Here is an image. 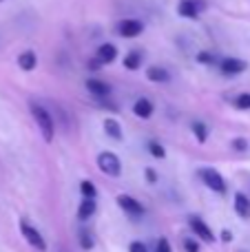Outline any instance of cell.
I'll return each instance as SVG.
<instances>
[{"mask_svg": "<svg viewBox=\"0 0 250 252\" xmlns=\"http://www.w3.org/2000/svg\"><path fill=\"white\" fill-rule=\"evenodd\" d=\"M197 60L199 62H202V64H217V62H219V58H217V53H213V51H202V53H199V56H197ZM219 64H221V62H219Z\"/></svg>", "mask_w": 250, "mask_h": 252, "instance_id": "44dd1931", "label": "cell"}, {"mask_svg": "<svg viewBox=\"0 0 250 252\" xmlns=\"http://www.w3.org/2000/svg\"><path fill=\"white\" fill-rule=\"evenodd\" d=\"M35 64H38V58H35V51H22L20 56H18V66H20L22 71H33Z\"/></svg>", "mask_w": 250, "mask_h": 252, "instance_id": "9a60e30c", "label": "cell"}, {"mask_svg": "<svg viewBox=\"0 0 250 252\" xmlns=\"http://www.w3.org/2000/svg\"><path fill=\"white\" fill-rule=\"evenodd\" d=\"M118 206L128 215V217H142L144 215V206L131 195H118Z\"/></svg>", "mask_w": 250, "mask_h": 252, "instance_id": "8992f818", "label": "cell"}, {"mask_svg": "<svg viewBox=\"0 0 250 252\" xmlns=\"http://www.w3.org/2000/svg\"><path fill=\"white\" fill-rule=\"evenodd\" d=\"M87 89L89 93H93L95 95V100H102V97H106L111 93V87L106 82H100V80H89L87 82Z\"/></svg>", "mask_w": 250, "mask_h": 252, "instance_id": "4fadbf2b", "label": "cell"}, {"mask_svg": "<svg viewBox=\"0 0 250 252\" xmlns=\"http://www.w3.org/2000/svg\"><path fill=\"white\" fill-rule=\"evenodd\" d=\"M80 192H82V197H87V199H95V195H97L95 184L89 182V179H84V182L80 184Z\"/></svg>", "mask_w": 250, "mask_h": 252, "instance_id": "d6986e66", "label": "cell"}, {"mask_svg": "<svg viewBox=\"0 0 250 252\" xmlns=\"http://www.w3.org/2000/svg\"><path fill=\"white\" fill-rule=\"evenodd\" d=\"M104 130L106 135H109L111 139H115V142H120L122 139V126H120V122H115V120H106L104 122Z\"/></svg>", "mask_w": 250, "mask_h": 252, "instance_id": "ac0fdd59", "label": "cell"}, {"mask_svg": "<svg viewBox=\"0 0 250 252\" xmlns=\"http://www.w3.org/2000/svg\"><path fill=\"white\" fill-rule=\"evenodd\" d=\"M233 148L242 153V151H246V148H248V142L244 137H237V139H233Z\"/></svg>", "mask_w": 250, "mask_h": 252, "instance_id": "4316f807", "label": "cell"}, {"mask_svg": "<svg viewBox=\"0 0 250 252\" xmlns=\"http://www.w3.org/2000/svg\"><path fill=\"white\" fill-rule=\"evenodd\" d=\"M184 250L186 252H199V244L195 239H184Z\"/></svg>", "mask_w": 250, "mask_h": 252, "instance_id": "484cf974", "label": "cell"}, {"mask_svg": "<svg viewBox=\"0 0 250 252\" xmlns=\"http://www.w3.org/2000/svg\"><path fill=\"white\" fill-rule=\"evenodd\" d=\"M80 246H82V250H91L93 248V235L87 230H80Z\"/></svg>", "mask_w": 250, "mask_h": 252, "instance_id": "cb8c5ba5", "label": "cell"}, {"mask_svg": "<svg viewBox=\"0 0 250 252\" xmlns=\"http://www.w3.org/2000/svg\"><path fill=\"white\" fill-rule=\"evenodd\" d=\"M146 78L151 82H168V71L162 69V66H149L146 69Z\"/></svg>", "mask_w": 250, "mask_h": 252, "instance_id": "2e32d148", "label": "cell"}, {"mask_svg": "<svg viewBox=\"0 0 250 252\" xmlns=\"http://www.w3.org/2000/svg\"><path fill=\"white\" fill-rule=\"evenodd\" d=\"M29 109H31V115H33L35 124H38L40 133H42L44 142H53V135H56V122H53V118L49 115V111L44 109L42 104H35V102H31Z\"/></svg>", "mask_w": 250, "mask_h": 252, "instance_id": "6da1fadb", "label": "cell"}, {"mask_svg": "<svg viewBox=\"0 0 250 252\" xmlns=\"http://www.w3.org/2000/svg\"><path fill=\"white\" fill-rule=\"evenodd\" d=\"M219 69L224 75H239L248 69V64L244 60H239V58H226V60H221Z\"/></svg>", "mask_w": 250, "mask_h": 252, "instance_id": "9c48e42d", "label": "cell"}, {"mask_svg": "<svg viewBox=\"0 0 250 252\" xmlns=\"http://www.w3.org/2000/svg\"><path fill=\"white\" fill-rule=\"evenodd\" d=\"M233 104L237 106L239 111H250V93H242V95H237Z\"/></svg>", "mask_w": 250, "mask_h": 252, "instance_id": "7402d4cb", "label": "cell"}, {"mask_svg": "<svg viewBox=\"0 0 250 252\" xmlns=\"http://www.w3.org/2000/svg\"><path fill=\"white\" fill-rule=\"evenodd\" d=\"M208 9L206 0H180L177 4V13L182 18H199Z\"/></svg>", "mask_w": 250, "mask_h": 252, "instance_id": "277c9868", "label": "cell"}, {"mask_svg": "<svg viewBox=\"0 0 250 252\" xmlns=\"http://www.w3.org/2000/svg\"><path fill=\"white\" fill-rule=\"evenodd\" d=\"M95 199H87L84 197L82 201H80V208H78V219L80 221H87V219H91L93 215H95Z\"/></svg>", "mask_w": 250, "mask_h": 252, "instance_id": "5bb4252c", "label": "cell"}, {"mask_svg": "<svg viewBox=\"0 0 250 252\" xmlns=\"http://www.w3.org/2000/svg\"><path fill=\"white\" fill-rule=\"evenodd\" d=\"M235 213L242 219L250 217V199L246 192H235Z\"/></svg>", "mask_w": 250, "mask_h": 252, "instance_id": "30bf717a", "label": "cell"}, {"mask_svg": "<svg viewBox=\"0 0 250 252\" xmlns=\"http://www.w3.org/2000/svg\"><path fill=\"white\" fill-rule=\"evenodd\" d=\"M199 177H202V182L206 184L211 190L219 192V195H224V192H226V182H224V177H221V175L217 173L215 168H202V170H199Z\"/></svg>", "mask_w": 250, "mask_h": 252, "instance_id": "5b68a950", "label": "cell"}, {"mask_svg": "<svg viewBox=\"0 0 250 252\" xmlns=\"http://www.w3.org/2000/svg\"><path fill=\"white\" fill-rule=\"evenodd\" d=\"M128 252H149V248H146V244H142V241H133V244L128 246Z\"/></svg>", "mask_w": 250, "mask_h": 252, "instance_id": "83f0119b", "label": "cell"}, {"mask_svg": "<svg viewBox=\"0 0 250 252\" xmlns=\"http://www.w3.org/2000/svg\"><path fill=\"white\" fill-rule=\"evenodd\" d=\"M193 133H195V137H197L199 144H204L208 139V128L204 122H193Z\"/></svg>", "mask_w": 250, "mask_h": 252, "instance_id": "ffe728a7", "label": "cell"}, {"mask_svg": "<svg viewBox=\"0 0 250 252\" xmlns=\"http://www.w3.org/2000/svg\"><path fill=\"white\" fill-rule=\"evenodd\" d=\"M133 113L142 120H149L151 115H153V102L146 100V97H140V100L133 104Z\"/></svg>", "mask_w": 250, "mask_h": 252, "instance_id": "7c38bea8", "label": "cell"}, {"mask_svg": "<svg viewBox=\"0 0 250 252\" xmlns=\"http://www.w3.org/2000/svg\"><path fill=\"white\" fill-rule=\"evenodd\" d=\"M149 151H151V155L157 157V159H164V157H166L164 146H162V144H157V142H149Z\"/></svg>", "mask_w": 250, "mask_h": 252, "instance_id": "603a6c76", "label": "cell"}, {"mask_svg": "<svg viewBox=\"0 0 250 252\" xmlns=\"http://www.w3.org/2000/svg\"><path fill=\"white\" fill-rule=\"evenodd\" d=\"M142 29H144V25L140 20H133V18H126L118 25V33L122 38H137L142 33Z\"/></svg>", "mask_w": 250, "mask_h": 252, "instance_id": "ba28073f", "label": "cell"}, {"mask_svg": "<svg viewBox=\"0 0 250 252\" xmlns=\"http://www.w3.org/2000/svg\"><path fill=\"white\" fill-rule=\"evenodd\" d=\"M146 179H149L151 184L157 182V175H155V170H153V168H146Z\"/></svg>", "mask_w": 250, "mask_h": 252, "instance_id": "f1b7e54d", "label": "cell"}, {"mask_svg": "<svg viewBox=\"0 0 250 252\" xmlns=\"http://www.w3.org/2000/svg\"><path fill=\"white\" fill-rule=\"evenodd\" d=\"M155 252H173L171 250V244H168L166 237H162V239L157 241V248H155Z\"/></svg>", "mask_w": 250, "mask_h": 252, "instance_id": "d4e9b609", "label": "cell"}, {"mask_svg": "<svg viewBox=\"0 0 250 252\" xmlns=\"http://www.w3.org/2000/svg\"><path fill=\"white\" fill-rule=\"evenodd\" d=\"M0 2H4V0H0Z\"/></svg>", "mask_w": 250, "mask_h": 252, "instance_id": "4dcf8cb0", "label": "cell"}, {"mask_svg": "<svg viewBox=\"0 0 250 252\" xmlns=\"http://www.w3.org/2000/svg\"><path fill=\"white\" fill-rule=\"evenodd\" d=\"M140 64H142V51L140 49H133L128 56H124V66H126L128 71L140 69Z\"/></svg>", "mask_w": 250, "mask_h": 252, "instance_id": "e0dca14e", "label": "cell"}, {"mask_svg": "<svg viewBox=\"0 0 250 252\" xmlns=\"http://www.w3.org/2000/svg\"><path fill=\"white\" fill-rule=\"evenodd\" d=\"M20 232H22L25 241L31 246V248H35L38 252H44V250H47V241H44V237L40 235V230H35V228L31 226L27 219H20Z\"/></svg>", "mask_w": 250, "mask_h": 252, "instance_id": "3957f363", "label": "cell"}, {"mask_svg": "<svg viewBox=\"0 0 250 252\" xmlns=\"http://www.w3.org/2000/svg\"><path fill=\"white\" fill-rule=\"evenodd\" d=\"M97 168L104 175H109V177H120L122 175V161H120V157L115 153L104 151L97 155Z\"/></svg>", "mask_w": 250, "mask_h": 252, "instance_id": "7a4b0ae2", "label": "cell"}, {"mask_svg": "<svg viewBox=\"0 0 250 252\" xmlns=\"http://www.w3.org/2000/svg\"><path fill=\"white\" fill-rule=\"evenodd\" d=\"M115 56H118V49H115L113 44H102L95 53V60L100 62V64H111V62L115 60Z\"/></svg>", "mask_w": 250, "mask_h": 252, "instance_id": "8fae6325", "label": "cell"}, {"mask_svg": "<svg viewBox=\"0 0 250 252\" xmlns=\"http://www.w3.org/2000/svg\"><path fill=\"white\" fill-rule=\"evenodd\" d=\"M221 239H224V241H230V239H233V235H230L228 230H224V232H221Z\"/></svg>", "mask_w": 250, "mask_h": 252, "instance_id": "f546056e", "label": "cell"}, {"mask_svg": "<svg viewBox=\"0 0 250 252\" xmlns=\"http://www.w3.org/2000/svg\"><path fill=\"white\" fill-rule=\"evenodd\" d=\"M188 226H190V230L195 232V237H199L202 241H215V235H213L211 226H208L204 219L190 217V219H188Z\"/></svg>", "mask_w": 250, "mask_h": 252, "instance_id": "52a82bcc", "label": "cell"}]
</instances>
